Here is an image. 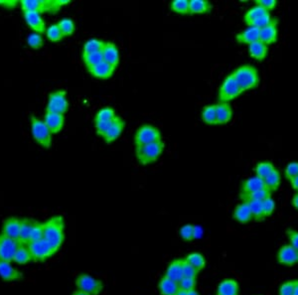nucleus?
Masks as SVG:
<instances>
[{"label": "nucleus", "instance_id": "43", "mask_svg": "<svg viewBox=\"0 0 298 295\" xmlns=\"http://www.w3.org/2000/svg\"><path fill=\"white\" fill-rule=\"evenodd\" d=\"M83 61H84V64H85L87 70L92 68L104 61L103 52L93 53V54H89V55H83Z\"/></svg>", "mask_w": 298, "mask_h": 295}, {"label": "nucleus", "instance_id": "37", "mask_svg": "<svg viewBox=\"0 0 298 295\" xmlns=\"http://www.w3.org/2000/svg\"><path fill=\"white\" fill-rule=\"evenodd\" d=\"M105 41L96 38H92L88 40L83 47V55H89L93 53H100L103 52V49L105 47Z\"/></svg>", "mask_w": 298, "mask_h": 295}, {"label": "nucleus", "instance_id": "1", "mask_svg": "<svg viewBox=\"0 0 298 295\" xmlns=\"http://www.w3.org/2000/svg\"><path fill=\"white\" fill-rule=\"evenodd\" d=\"M44 238L55 249L60 250L65 241V220L63 216L57 215L43 222Z\"/></svg>", "mask_w": 298, "mask_h": 295}, {"label": "nucleus", "instance_id": "59", "mask_svg": "<svg viewBox=\"0 0 298 295\" xmlns=\"http://www.w3.org/2000/svg\"><path fill=\"white\" fill-rule=\"evenodd\" d=\"M72 295H91L90 293H87V292H85V291H83V290H80V289H77V290H75Z\"/></svg>", "mask_w": 298, "mask_h": 295}, {"label": "nucleus", "instance_id": "4", "mask_svg": "<svg viewBox=\"0 0 298 295\" xmlns=\"http://www.w3.org/2000/svg\"><path fill=\"white\" fill-rule=\"evenodd\" d=\"M30 124H31V134L34 140L43 148L49 149L52 146L53 135L50 132V129L47 127L44 120L38 118L34 114H31Z\"/></svg>", "mask_w": 298, "mask_h": 295}, {"label": "nucleus", "instance_id": "46", "mask_svg": "<svg viewBox=\"0 0 298 295\" xmlns=\"http://www.w3.org/2000/svg\"><path fill=\"white\" fill-rule=\"evenodd\" d=\"M43 238H44V226H43V223L39 222V221H36L34 226H33V228H32V232H31L30 242L38 241V240H41Z\"/></svg>", "mask_w": 298, "mask_h": 295}, {"label": "nucleus", "instance_id": "17", "mask_svg": "<svg viewBox=\"0 0 298 295\" xmlns=\"http://www.w3.org/2000/svg\"><path fill=\"white\" fill-rule=\"evenodd\" d=\"M44 122L50 129L52 135H57L62 132L65 125V115L46 112L44 115Z\"/></svg>", "mask_w": 298, "mask_h": 295}, {"label": "nucleus", "instance_id": "6", "mask_svg": "<svg viewBox=\"0 0 298 295\" xmlns=\"http://www.w3.org/2000/svg\"><path fill=\"white\" fill-rule=\"evenodd\" d=\"M161 140H162V135L159 128L152 124H143L139 126L134 138L136 147L158 142Z\"/></svg>", "mask_w": 298, "mask_h": 295}, {"label": "nucleus", "instance_id": "8", "mask_svg": "<svg viewBox=\"0 0 298 295\" xmlns=\"http://www.w3.org/2000/svg\"><path fill=\"white\" fill-rule=\"evenodd\" d=\"M77 289L83 290L91 295H98L104 289L102 280L93 277L89 273H80L75 280Z\"/></svg>", "mask_w": 298, "mask_h": 295}, {"label": "nucleus", "instance_id": "41", "mask_svg": "<svg viewBox=\"0 0 298 295\" xmlns=\"http://www.w3.org/2000/svg\"><path fill=\"white\" fill-rule=\"evenodd\" d=\"M170 9L180 15H189L190 1L189 0H173L170 3Z\"/></svg>", "mask_w": 298, "mask_h": 295}, {"label": "nucleus", "instance_id": "25", "mask_svg": "<svg viewBox=\"0 0 298 295\" xmlns=\"http://www.w3.org/2000/svg\"><path fill=\"white\" fill-rule=\"evenodd\" d=\"M249 55L250 57L258 62H261L267 59L269 55V46L266 45L261 41H256L249 46Z\"/></svg>", "mask_w": 298, "mask_h": 295}, {"label": "nucleus", "instance_id": "13", "mask_svg": "<svg viewBox=\"0 0 298 295\" xmlns=\"http://www.w3.org/2000/svg\"><path fill=\"white\" fill-rule=\"evenodd\" d=\"M20 5L23 13H51V0H21Z\"/></svg>", "mask_w": 298, "mask_h": 295}, {"label": "nucleus", "instance_id": "21", "mask_svg": "<svg viewBox=\"0 0 298 295\" xmlns=\"http://www.w3.org/2000/svg\"><path fill=\"white\" fill-rule=\"evenodd\" d=\"M260 30L255 27H248L236 35V41L239 44L250 46L259 40Z\"/></svg>", "mask_w": 298, "mask_h": 295}, {"label": "nucleus", "instance_id": "48", "mask_svg": "<svg viewBox=\"0 0 298 295\" xmlns=\"http://www.w3.org/2000/svg\"><path fill=\"white\" fill-rule=\"evenodd\" d=\"M179 288L183 289L185 291H189L196 288L197 285V277H186L183 276L180 281L178 282Z\"/></svg>", "mask_w": 298, "mask_h": 295}, {"label": "nucleus", "instance_id": "49", "mask_svg": "<svg viewBox=\"0 0 298 295\" xmlns=\"http://www.w3.org/2000/svg\"><path fill=\"white\" fill-rule=\"evenodd\" d=\"M295 288V279L282 282L278 288V295H293Z\"/></svg>", "mask_w": 298, "mask_h": 295}, {"label": "nucleus", "instance_id": "57", "mask_svg": "<svg viewBox=\"0 0 298 295\" xmlns=\"http://www.w3.org/2000/svg\"><path fill=\"white\" fill-rule=\"evenodd\" d=\"M289 183H290L291 188H292L295 192H298V176L294 177V178H292V179H290V180H289Z\"/></svg>", "mask_w": 298, "mask_h": 295}, {"label": "nucleus", "instance_id": "51", "mask_svg": "<svg viewBox=\"0 0 298 295\" xmlns=\"http://www.w3.org/2000/svg\"><path fill=\"white\" fill-rule=\"evenodd\" d=\"M284 176L285 178L289 181L290 179L294 178L298 176V162L297 161H293L290 162L286 165L285 169H284Z\"/></svg>", "mask_w": 298, "mask_h": 295}, {"label": "nucleus", "instance_id": "19", "mask_svg": "<svg viewBox=\"0 0 298 295\" xmlns=\"http://www.w3.org/2000/svg\"><path fill=\"white\" fill-rule=\"evenodd\" d=\"M103 57L105 62L117 69L120 62V55L118 47L114 42L108 41L105 43V47L103 49Z\"/></svg>", "mask_w": 298, "mask_h": 295}, {"label": "nucleus", "instance_id": "42", "mask_svg": "<svg viewBox=\"0 0 298 295\" xmlns=\"http://www.w3.org/2000/svg\"><path fill=\"white\" fill-rule=\"evenodd\" d=\"M57 24L60 27L64 37H70L74 35L76 31V24L71 18H63Z\"/></svg>", "mask_w": 298, "mask_h": 295}, {"label": "nucleus", "instance_id": "26", "mask_svg": "<svg viewBox=\"0 0 298 295\" xmlns=\"http://www.w3.org/2000/svg\"><path fill=\"white\" fill-rule=\"evenodd\" d=\"M158 289L161 295H175L179 290V284L164 274L158 282Z\"/></svg>", "mask_w": 298, "mask_h": 295}, {"label": "nucleus", "instance_id": "3", "mask_svg": "<svg viewBox=\"0 0 298 295\" xmlns=\"http://www.w3.org/2000/svg\"><path fill=\"white\" fill-rule=\"evenodd\" d=\"M165 149V143L163 140L136 147V156L139 164L145 166L156 162L160 158Z\"/></svg>", "mask_w": 298, "mask_h": 295}, {"label": "nucleus", "instance_id": "35", "mask_svg": "<svg viewBox=\"0 0 298 295\" xmlns=\"http://www.w3.org/2000/svg\"><path fill=\"white\" fill-rule=\"evenodd\" d=\"M185 259L191 264L196 270H198L199 272L203 271L206 267L207 260L205 258V256L201 253V252H198V251H193V252H190L186 255Z\"/></svg>", "mask_w": 298, "mask_h": 295}, {"label": "nucleus", "instance_id": "39", "mask_svg": "<svg viewBox=\"0 0 298 295\" xmlns=\"http://www.w3.org/2000/svg\"><path fill=\"white\" fill-rule=\"evenodd\" d=\"M116 113L115 109L111 107H106L97 111V113L94 115L93 122H103V121H111L114 120L116 117Z\"/></svg>", "mask_w": 298, "mask_h": 295}, {"label": "nucleus", "instance_id": "60", "mask_svg": "<svg viewBox=\"0 0 298 295\" xmlns=\"http://www.w3.org/2000/svg\"><path fill=\"white\" fill-rule=\"evenodd\" d=\"M187 292H188V295H200V293L196 290V288L195 289H192V290H189Z\"/></svg>", "mask_w": 298, "mask_h": 295}, {"label": "nucleus", "instance_id": "29", "mask_svg": "<svg viewBox=\"0 0 298 295\" xmlns=\"http://www.w3.org/2000/svg\"><path fill=\"white\" fill-rule=\"evenodd\" d=\"M266 185L264 181L256 176H253L251 178L246 179L245 181L242 182L241 185V194H248L252 193L254 191H258L261 189H264Z\"/></svg>", "mask_w": 298, "mask_h": 295}, {"label": "nucleus", "instance_id": "58", "mask_svg": "<svg viewBox=\"0 0 298 295\" xmlns=\"http://www.w3.org/2000/svg\"><path fill=\"white\" fill-rule=\"evenodd\" d=\"M291 205L292 207L298 211V192H295V194L291 198Z\"/></svg>", "mask_w": 298, "mask_h": 295}, {"label": "nucleus", "instance_id": "53", "mask_svg": "<svg viewBox=\"0 0 298 295\" xmlns=\"http://www.w3.org/2000/svg\"><path fill=\"white\" fill-rule=\"evenodd\" d=\"M286 237L288 240V244L298 250V231L294 228H287L286 230Z\"/></svg>", "mask_w": 298, "mask_h": 295}, {"label": "nucleus", "instance_id": "40", "mask_svg": "<svg viewBox=\"0 0 298 295\" xmlns=\"http://www.w3.org/2000/svg\"><path fill=\"white\" fill-rule=\"evenodd\" d=\"M47 39L52 43H58L61 42L65 37L58 26V24H52L49 27H47L46 30Z\"/></svg>", "mask_w": 298, "mask_h": 295}, {"label": "nucleus", "instance_id": "50", "mask_svg": "<svg viewBox=\"0 0 298 295\" xmlns=\"http://www.w3.org/2000/svg\"><path fill=\"white\" fill-rule=\"evenodd\" d=\"M275 208H276V204H275V200L273 199V197L268 198L267 200H264L262 202V210H263V215H264L266 219L274 215Z\"/></svg>", "mask_w": 298, "mask_h": 295}, {"label": "nucleus", "instance_id": "52", "mask_svg": "<svg viewBox=\"0 0 298 295\" xmlns=\"http://www.w3.org/2000/svg\"><path fill=\"white\" fill-rule=\"evenodd\" d=\"M182 269H183V276L186 277H197L198 273H200L185 258H182Z\"/></svg>", "mask_w": 298, "mask_h": 295}, {"label": "nucleus", "instance_id": "38", "mask_svg": "<svg viewBox=\"0 0 298 295\" xmlns=\"http://www.w3.org/2000/svg\"><path fill=\"white\" fill-rule=\"evenodd\" d=\"M201 117L203 122L208 125H217V114H216V105H208L202 110Z\"/></svg>", "mask_w": 298, "mask_h": 295}, {"label": "nucleus", "instance_id": "22", "mask_svg": "<svg viewBox=\"0 0 298 295\" xmlns=\"http://www.w3.org/2000/svg\"><path fill=\"white\" fill-rule=\"evenodd\" d=\"M233 218L239 222L240 224H249L252 222V215L250 205L247 202H242L239 205L236 206L234 213H233Z\"/></svg>", "mask_w": 298, "mask_h": 295}, {"label": "nucleus", "instance_id": "44", "mask_svg": "<svg viewBox=\"0 0 298 295\" xmlns=\"http://www.w3.org/2000/svg\"><path fill=\"white\" fill-rule=\"evenodd\" d=\"M250 205L251 211H252V219L256 222H261L263 221L264 215H263V210H262V202H257V201H252V202H247Z\"/></svg>", "mask_w": 298, "mask_h": 295}, {"label": "nucleus", "instance_id": "55", "mask_svg": "<svg viewBox=\"0 0 298 295\" xmlns=\"http://www.w3.org/2000/svg\"><path fill=\"white\" fill-rule=\"evenodd\" d=\"M20 3V1L17 0H0V6L7 8V9H12L17 6V4Z\"/></svg>", "mask_w": 298, "mask_h": 295}, {"label": "nucleus", "instance_id": "34", "mask_svg": "<svg viewBox=\"0 0 298 295\" xmlns=\"http://www.w3.org/2000/svg\"><path fill=\"white\" fill-rule=\"evenodd\" d=\"M268 11H266L260 6L254 5L252 8H250L244 15V21L247 24L248 27H252L255 21L261 17L263 14H266Z\"/></svg>", "mask_w": 298, "mask_h": 295}, {"label": "nucleus", "instance_id": "11", "mask_svg": "<svg viewBox=\"0 0 298 295\" xmlns=\"http://www.w3.org/2000/svg\"><path fill=\"white\" fill-rule=\"evenodd\" d=\"M276 260L280 266L292 268L298 264V250L289 244L282 245L276 252Z\"/></svg>", "mask_w": 298, "mask_h": 295}, {"label": "nucleus", "instance_id": "62", "mask_svg": "<svg viewBox=\"0 0 298 295\" xmlns=\"http://www.w3.org/2000/svg\"><path fill=\"white\" fill-rule=\"evenodd\" d=\"M293 295H298V279H295V288H294Z\"/></svg>", "mask_w": 298, "mask_h": 295}, {"label": "nucleus", "instance_id": "30", "mask_svg": "<svg viewBox=\"0 0 298 295\" xmlns=\"http://www.w3.org/2000/svg\"><path fill=\"white\" fill-rule=\"evenodd\" d=\"M12 263L19 266H25L30 263H33L32 253L27 245H20V247L17 249L13 256Z\"/></svg>", "mask_w": 298, "mask_h": 295}, {"label": "nucleus", "instance_id": "20", "mask_svg": "<svg viewBox=\"0 0 298 295\" xmlns=\"http://www.w3.org/2000/svg\"><path fill=\"white\" fill-rule=\"evenodd\" d=\"M115 70L116 69L114 66H112V65L108 64L107 62L103 61L98 65H96V66H94L92 68L88 69V72L95 79L109 80L114 76Z\"/></svg>", "mask_w": 298, "mask_h": 295}, {"label": "nucleus", "instance_id": "15", "mask_svg": "<svg viewBox=\"0 0 298 295\" xmlns=\"http://www.w3.org/2000/svg\"><path fill=\"white\" fill-rule=\"evenodd\" d=\"M278 40V19L274 18L267 27L260 29L259 41L266 45H273Z\"/></svg>", "mask_w": 298, "mask_h": 295}, {"label": "nucleus", "instance_id": "56", "mask_svg": "<svg viewBox=\"0 0 298 295\" xmlns=\"http://www.w3.org/2000/svg\"><path fill=\"white\" fill-rule=\"evenodd\" d=\"M194 235H195V239H199L202 235H203V230L200 226H195L194 227Z\"/></svg>", "mask_w": 298, "mask_h": 295}, {"label": "nucleus", "instance_id": "14", "mask_svg": "<svg viewBox=\"0 0 298 295\" xmlns=\"http://www.w3.org/2000/svg\"><path fill=\"white\" fill-rule=\"evenodd\" d=\"M23 15L25 22L34 33L41 35L46 33V22L40 13L25 12Z\"/></svg>", "mask_w": 298, "mask_h": 295}, {"label": "nucleus", "instance_id": "2", "mask_svg": "<svg viewBox=\"0 0 298 295\" xmlns=\"http://www.w3.org/2000/svg\"><path fill=\"white\" fill-rule=\"evenodd\" d=\"M231 74L244 92L254 90L259 86V73L257 69L252 65H242L235 71H233Z\"/></svg>", "mask_w": 298, "mask_h": 295}, {"label": "nucleus", "instance_id": "10", "mask_svg": "<svg viewBox=\"0 0 298 295\" xmlns=\"http://www.w3.org/2000/svg\"><path fill=\"white\" fill-rule=\"evenodd\" d=\"M22 245L18 240L0 233V259L12 263L17 249Z\"/></svg>", "mask_w": 298, "mask_h": 295}, {"label": "nucleus", "instance_id": "23", "mask_svg": "<svg viewBox=\"0 0 298 295\" xmlns=\"http://www.w3.org/2000/svg\"><path fill=\"white\" fill-rule=\"evenodd\" d=\"M239 294H240V284L234 278H225L218 284L216 295Z\"/></svg>", "mask_w": 298, "mask_h": 295}, {"label": "nucleus", "instance_id": "61", "mask_svg": "<svg viewBox=\"0 0 298 295\" xmlns=\"http://www.w3.org/2000/svg\"><path fill=\"white\" fill-rule=\"evenodd\" d=\"M175 295H188V292L185 291L183 289H180V288H179V290L176 292V294Z\"/></svg>", "mask_w": 298, "mask_h": 295}, {"label": "nucleus", "instance_id": "28", "mask_svg": "<svg viewBox=\"0 0 298 295\" xmlns=\"http://www.w3.org/2000/svg\"><path fill=\"white\" fill-rule=\"evenodd\" d=\"M165 275L169 278L179 282L183 277V269H182V258H176L169 263L167 266Z\"/></svg>", "mask_w": 298, "mask_h": 295}, {"label": "nucleus", "instance_id": "16", "mask_svg": "<svg viewBox=\"0 0 298 295\" xmlns=\"http://www.w3.org/2000/svg\"><path fill=\"white\" fill-rule=\"evenodd\" d=\"M20 227H21V219L14 216L8 217L3 221L0 233L19 241Z\"/></svg>", "mask_w": 298, "mask_h": 295}, {"label": "nucleus", "instance_id": "12", "mask_svg": "<svg viewBox=\"0 0 298 295\" xmlns=\"http://www.w3.org/2000/svg\"><path fill=\"white\" fill-rule=\"evenodd\" d=\"M13 263L5 261L0 259V278L6 282L20 281L24 278V274L21 271L15 268Z\"/></svg>", "mask_w": 298, "mask_h": 295}, {"label": "nucleus", "instance_id": "32", "mask_svg": "<svg viewBox=\"0 0 298 295\" xmlns=\"http://www.w3.org/2000/svg\"><path fill=\"white\" fill-rule=\"evenodd\" d=\"M35 222H36V220H34V219H29V218L21 219L19 242L22 245H28V243L30 242L31 232H32V228H33Z\"/></svg>", "mask_w": 298, "mask_h": 295}, {"label": "nucleus", "instance_id": "7", "mask_svg": "<svg viewBox=\"0 0 298 295\" xmlns=\"http://www.w3.org/2000/svg\"><path fill=\"white\" fill-rule=\"evenodd\" d=\"M70 103L67 97V91L58 90L52 91L48 96L46 112L64 114L69 111Z\"/></svg>", "mask_w": 298, "mask_h": 295}, {"label": "nucleus", "instance_id": "33", "mask_svg": "<svg viewBox=\"0 0 298 295\" xmlns=\"http://www.w3.org/2000/svg\"><path fill=\"white\" fill-rule=\"evenodd\" d=\"M275 169V166L273 162H271V161H261V162H258L254 166L253 172H254V176L264 180Z\"/></svg>", "mask_w": 298, "mask_h": 295}, {"label": "nucleus", "instance_id": "31", "mask_svg": "<svg viewBox=\"0 0 298 295\" xmlns=\"http://www.w3.org/2000/svg\"><path fill=\"white\" fill-rule=\"evenodd\" d=\"M273 193L269 191L267 188L254 191L252 193L248 194H240V198L242 202H252V201H257V202H263L268 198H271Z\"/></svg>", "mask_w": 298, "mask_h": 295}, {"label": "nucleus", "instance_id": "18", "mask_svg": "<svg viewBox=\"0 0 298 295\" xmlns=\"http://www.w3.org/2000/svg\"><path fill=\"white\" fill-rule=\"evenodd\" d=\"M124 128H125V121L120 116L117 115L115 117L113 124L111 125L110 129L108 130V133L103 137V139L105 140V142L107 144H112L113 142H115V140H117L120 137Z\"/></svg>", "mask_w": 298, "mask_h": 295}, {"label": "nucleus", "instance_id": "27", "mask_svg": "<svg viewBox=\"0 0 298 295\" xmlns=\"http://www.w3.org/2000/svg\"><path fill=\"white\" fill-rule=\"evenodd\" d=\"M190 11L189 15L208 14L213 10V5L208 0H189Z\"/></svg>", "mask_w": 298, "mask_h": 295}, {"label": "nucleus", "instance_id": "5", "mask_svg": "<svg viewBox=\"0 0 298 295\" xmlns=\"http://www.w3.org/2000/svg\"><path fill=\"white\" fill-rule=\"evenodd\" d=\"M244 91L240 88L238 82L234 78L233 74H229L221 84L218 92L219 103H228L238 99Z\"/></svg>", "mask_w": 298, "mask_h": 295}, {"label": "nucleus", "instance_id": "45", "mask_svg": "<svg viewBox=\"0 0 298 295\" xmlns=\"http://www.w3.org/2000/svg\"><path fill=\"white\" fill-rule=\"evenodd\" d=\"M27 44L33 50H40L44 45V39L41 34L32 33L27 38Z\"/></svg>", "mask_w": 298, "mask_h": 295}, {"label": "nucleus", "instance_id": "24", "mask_svg": "<svg viewBox=\"0 0 298 295\" xmlns=\"http://www.w3.org/2000/svg\"><path fill=\"white\" fill-rule=\"evenodd\" d=\"M217 125H224L229 123L233 118V109L228 103L216 104Z\"/></svg>", "mask_w": 298, "mask_h": 295}, {"label": "nucleus", "instance_id": "9", "mask_svg": "<svg viewBox=\"0 0 298 295\" xmlns=\"http://www.w3.org/2000/svg\"><path fill=\"white\" fill-rule=\"evenodd\" d=\"M27 246L32 253L33 263H43L57 252L45 239L30 242Z\"/></svg>", "mask_w": 298, "mask_h": 295}, {"label": "nucleus", "instance_id": "36", "mask_svg": "<svg viewBox=\"0 0 298 295\" xmlns=\"http://www.w3.org/2000/svg\"><path fill=\"white\" fill-rule=\"evenodd\" d=\"M266 188L271 191L272 193L276 192L281 184V174L278 169L275 168V170L263 180Z\"/></svg>", "mask_w": 298, "mask_h": 295}, {"label": "nucleus", "instance_id": "47", "mask_svg": "<svg viewBox=\"0 0 298 295\" xmlns=\"http://www.w3.org/2000/svg\"><path fill=\"white\" fill-rule=\"evenodd\" d=\"M194 227L195 226L192 224H185L179 230L180 237L183 239L184 241L191 242L195 240V235H194Z\"/></svg>", "mask_w": 298, "mask_h": 295}, {"label": "nucleus", "instance_id": "54", "mask_svg": "<svg viewBox=\"0 0 298 295\" xmlns=\"http://www.w3.org/2000/svg\"><path fill=\"white\" fill-rule=\"evenodd\" d=\"M255 5L260 6L266 11L271 13V11L275 10V7L277 6V1L276 0H255Z\"/></svg>", "mask_w": 298, "mask_h": 295}]
</instances>
